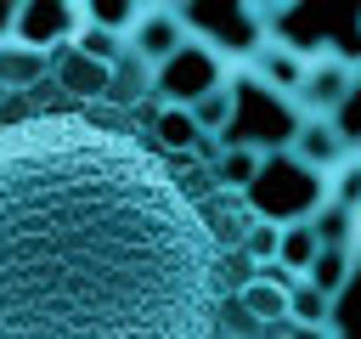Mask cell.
Masks as SVG:
<instances>
[{"label": "cell", "instance_id": "8992f818", "mask_svg": "<svg viewBox=\"0 0 361 339\" xmlns=\"http://www.w3.org/2000/svg\"><path fill=\"white\" fill-rule=\"evenodd\" d=\"M361 153V141L338 124V119H299V130H293V141H288V158L299 164V170H310V175H333V170H344L350 158Z\"/></svg>", "mask_w": 361, "mask_h": 339}, {"label": "cell", "instance_id": "4316f807", "mask_svg": "<svg viewBox=\"0 0 361 339\" xmlns=\"http://www.w3.org/2000/svg\"><path fill=\"white\" fill-rule=\"evenodd\" d=\"M0 102H6V90H0Z\"/></svg>", "mask_w": 361, "mask_h": 339}, {"label": "cell", "instance_id": "2e32d148", "mask_svg": "<svg viewBox=\"0 0 361 339\" xmlns=\"http://www.w3.org/2000/svg\"><path fill=\"white\" fill-rule=\"evenodd\" d=\"M152 141L164 153H175V158H192L203 136H197V124H192L186 107H152Z\"/></svg>", "mask_w": 361, "mask_h": 339}, {"label": "cell", "instance_id": "8fae6325", "mask_svg": "<svg viewBox=\"0 0 361 339\" xmlns=\"http://www.w3.org/2000/svg\"><path fill=\"white\" fill-rule=\"evenodd\" d=\"M51 79H56L73 102H102V90H107V68L90 62V56H79L73 45L51 51Z\"/></svg>", "mask_w": 361, "mask_h": 339}, {"label": "cell", "instance_id": "ac0fdd59", "mask_svg": "<svg viewBox=\"0 0 361 339\" xmlns=\"http://www.w3.org/2000/svg\"><path fill=\"white\" fill-rule=\"evenodd\" d=\"M350 271H355V254H350V249H322V254L310 260V271H305V282H310L316 294H327V299H338V294H344V282H350Z\"/></svg>", "mask_w": 361, "mask_h": 339}, {"label": "cell", "instance_id": "52a82bcc", "mask_svg": "<svg viewBox=\"0 0 361 339\" xmlns=\"http://www.w3.org/2000/svg\"><path fill=\"white\" fill-rule=\"evenodd\" d=\"M180 45H186V6H175V0L141 6L135 28L124 34V51H130L135 62H147V68H164Z\"/></svg>", "mask_w": 361, "mask_h": 339}, {"label": "cell", "instance_id": "7a4b0ae2", "mask_svg": "<svg viewBox=\"0 0 361 339\" xmlns=\"http://www.w3.org/2000/svg\"><path fill=\"white\" fill-rule=\"evenodd\" d=\"M243 203H248L254 220L293 226V220H310V215L327 203V181L310 175V170H299L288 153H271L265 170H259V181H254V192H248Z\"/></svg>", "mask_w": 361, "mask_h": 339}, {"label": "cell", "instance_id": "d6986e66", "mask_svg": "<svg viewBox=\"0 0 361 339\" xmlns=\"http://www.w3.org/2000/svg\"><path fill=\"white\" fill-rule=\"evenodd\" d=\"M288 322L293 328H333V299L327 294H316L305 277L288 288Z\"/></svg>", "mask_w": 361, "mask_h": 339}, {"label": "cell", "instance_id": "d4e9b609", "mask_svg": "<svg viewBox=\"0 0 361 339\" xmlns=\"http://www.w3.org/2000/svg\"><path fill=\"white\" fill-rule=\"evenodd\" d=\"M11 17H17V6H6V0H0V45L11 40Z\"/></svg>", "mask_w": 361, "mask_h": 339}, {"label": "cell", "instance_id": "7402d4cb", "mask_svg": "<svg viewBox=\"0 0 361 339\" xmlns=\"http://www.w3.org/2000/svg\"><path fill=\"white\" fill-rule=\"evenodd\" d=\"M73 51H79V56H90V62H102V68H113V62L124 56V40H118V34H107V28H90V23H79V34H73Z\"/></svg>", "mask_w": 361, "mask_h": 339}, {"label": "cell", "instance_id": "83f0119b", "mask_svg": "<svg viewBox=\"0 0 361 339\" xmlns=\"http://www.w3.org/2000/svg\"><path fill=\"white\" fill-rule=\"evenodd\" d=\"M355 23H361V11H355Z\"/></svg>", "mask_w": 361, "mask_h": 339}, {"label": "cell", "instance_id": "5b68a950", "mask_svg": "<svg viewBox=\"0 0 361 339\" xmlns=\"http://www.w3.org/2000/svg\"><path fill=\"white\" fill-rule=\"evenodd\" d=\"M85 23V0H17V17H11V40L51 56L62 45H73Z\"/></svg>", "mask_w": 361, "mask_h": 339}, {"label": "cell", "instance_id": "484cf974", "mask_svg": "<svg viewBox=\"0 0 361 339\" xmlns=\"http://www.w3.org/2000/svg\"><path fill=\"white\" fill-rule=\"evenodd\" d=\"M355 226H361V209H355Z\"/></svg>", "mask_w": 361, "mask_h": 339}, {"label": "cell", "instance_id": "9a60e30c", "mask_svg": "<svg viewBox=\"0 0 361 339\" xmlns=\"http://www.w3.org/2000/svg\"><path fill=\"white\" fill-rule=\"evenodd\" d=\"M152 96V68L147 62H135L130 51L107 68V90H102V102L107 107H135V102H147Z\"/></svg>", "mask_w": 361, "mask_h": 339}, {"label": "cell", "instance_id": "7c38bea8", "mask_svg": "<svg viewBox=\"0 0 361 339\" xmlns=\"http://www.w3.org/2000/svg\"><path fill=\"white\" fill-rule=\"evenodd\" d=\"M231 299H237V305H243V311H248V316H254L271 339H276V328L288 322V282H276L271 271H259L254 282H243Z\"/></svg>", "mask_w": 361, "mask_h": 339}, {"label": "cell", "instance_id": "e0dca14e", "mask_svg": "<svg viewBox=\"0 0 361 339\" xmlns=\"http://www.w3.org/2000/svg\"><path fill=\"white\" fill-rule=\"evenodd\" d=\"M316 254H322V237H316V226H310V220H293V226H282L276 271H288V277H305Z\"/></svg>", "mask_w": 361, "mask_h": 339}, {"label": "cell", "instance_id": "4fadbf2b", "mask_svg": "<svg viewBox=\"0 0 361 339\" xmlns=\"http://www.w3.org/2000/svg\"><path fill=\"white\" fill-rule=\"evenodd\" d=\"M237 79H226V85H214L209 96H197L186 113H192V124H197V136H214V141H226V130L237 124Z\"/></svg>", "mask_w": 361, "mask_h": 339}, {"label": "cell", "instance_id": "6da1fadb", "mask_svg": "<svg viewBox=\"0 0 361 339\" xmlns=\"http://www.w3.org/2000/svg\"><path fill=\"white\" fill-rule=\"evenodd\" d=\"M220 249L180 170L90 113L0 124V339H220Z\"/></svg>", "mask_w": 361, "mask_h": 339}, {"label": "cell", "instance_id": "277c9868", "mask_svg": "<svg viewBox=\"0 0 361 339\" xmlns=\"http://www.w3.org/2000/svg\"><path fill=\"white\" fill-rule=\"evenodd\" d=\"M355 85H361V73L322 51V56L305 62V79L293 85L288 107H293V119H338V107L355 96Z\"/></svg>", "mask_w": 361, "mask_h": 339}, {"label": "cell", "instance_id": "44dd1931", "mask_svg": "<svg viewBox=\"0 0 361 339\" xmlns=\"http://www.w3.org/2000/svg\"><path fill=\"white\" fill-rule=\"evenodd\" d=\"M135 17H141L135 0H118V6H107V0H85V23H90V28H107V34H118V40L135 28Z\"/></svg>", "mask_w": 361, "mask_h": 339}, {"label": "cell", "instance_id": "ffe728a7", "mask_svg": "<svg viewBox=\"0 0 361 339\" xmlns=\"http://www.w3.org/2000/svg\"><path fill=\"white\" fill-rule=\"evenodd\" d=\"M276 249H282V226H271V220H254L237 254H243L254 271H271V266H276Z\"/></svg>", "mask_w": 361, "mask_h": 339}, {"label": "cell", "instance_id": "3957f363", "mask_svg": "<svg viewBox=\"0 0 361 339\" xmlns=\"http://www.w3.org/2000/svg\"><path fill=\"white\" fill-rule=\"evenodd\" d=\"M231 79V68L214 56V51H203L197 40H186L164 68H152V102L158 107H192L197 96H209L214 85H226Z\"/></svg>", "mask_w": 361, "mask_h": 339}, {"label": "cell", "instance_id": "30bf717a", "mask_svg": "<svg viewBox=\"0 0 361 339\" xmlns=\"http://www.w3.org/2000/svg\"><path fill=\"white\" fill-rule=\"evenodd\" d=\"M197 209H203V226H209V237H214V249L226 254H237L243 249V237H248V226H254V215H248V203L243 198H231V192H209V198H197Z\"/></svg>", "mask_w": 361, "mask_h": 339}, {"label": "cell", "instance_id": "9c48e42d", "mask_svg": "<svg viewBox=\"0 0 361 339\" xmlns=\"http://www.w3.org/2000/svg\"><path fill=\"white\" fill-rule=\"evenodd\" d=\"M259 170H265V153H259V147H248V141H226L220 158L209 164V186H214V192H231V198H248L254 181H259Z\"/></svg>", "mask_w": 361, "mask_h": 339}, {"label": "cell", "instance_id": "5bb4252c", "mask_svg": "<svg viewBox=\"0 0 361 339\" xmlns=\"http://www.w3.org/2000/svg\"><path fill=\"white\" fill-rule=\"evenodd\" d=\"M51 79V56H39V51H28V45H17V40H6L0 45V90L11 96V90H34V85H45Z\"/></svg>", "mask_w": 361, "mask_h": 339}, {"label": "cell", "instance_id": "ba28073f", "mask_svg": "<svg viewBox=\"0 0 361 339\" xmlns=\"http://www.w3.org/2000/svg\"><path fill=\"white\" fill-rule=\"evenodd\" d=\"M305 62H310V56H305L288 34H265V40L248 51L243 73H248L259 90H271V96H282V102H288V96H293V85L305 79Z\"/></svg>", "mask_w": 361, "mask_h": 339}, {"label": "cell", "instance_id": "cb8c5ba5", "mask_svg": "<svg viewBox=\"0 0 361 339\" xmlns=\"http://www.w3.org/2000/svg\"><path fill=\"white\" fill-rule=\"evenodd\" d=\"M276 339H338V333H333V328H293V322H282Z\"/></svg>", "mask_w": 361, "mask_h": 339}, {"label": "cell", "instance_id": "603a6c76", "mask_svg": "<svg viewBox=\"0 0 361 339\" xmlns=\"http://www.w3.org/2000/svg\"><path fill=\"white\" fill-rule=\"evenodd\" d=\"M327 203H333V209H350V215L361 209V153H355L344 170L327 175Z\"/></svg>", "mask_w": 361, "mask_h": 339}]
</instances>
